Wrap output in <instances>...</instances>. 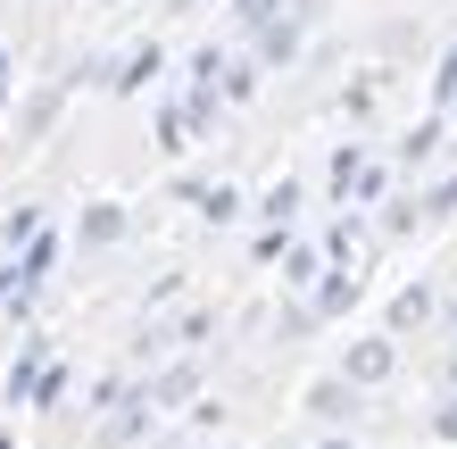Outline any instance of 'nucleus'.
<instances>
[{
    "label": "nucleus",
    "mask_w": 457,
    "mask_h": 449,
    "mask_svg": "<svg viewBox=\"0 0 457 449\" xmlns=\"http://www.w3.org/2000/svg\"><path fill=\"white\" fill-rule=\"evenodd\" d=\"M325 449H341V441H325Z\"/></svg>",
    "instance_id": "obj_1"
}]
</instances>
